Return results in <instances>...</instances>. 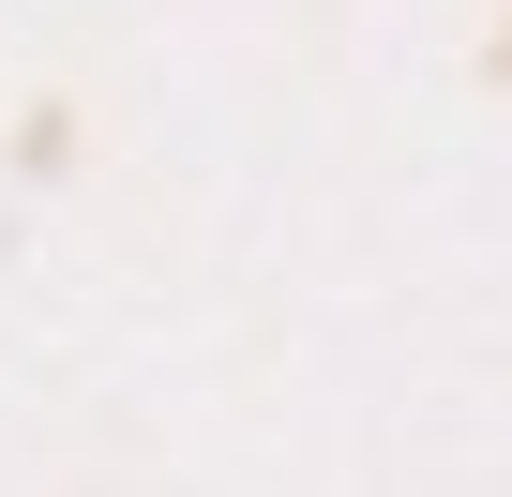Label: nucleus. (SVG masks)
Returning <instances> with one entry per match:
<instances>
[]
</instances>
